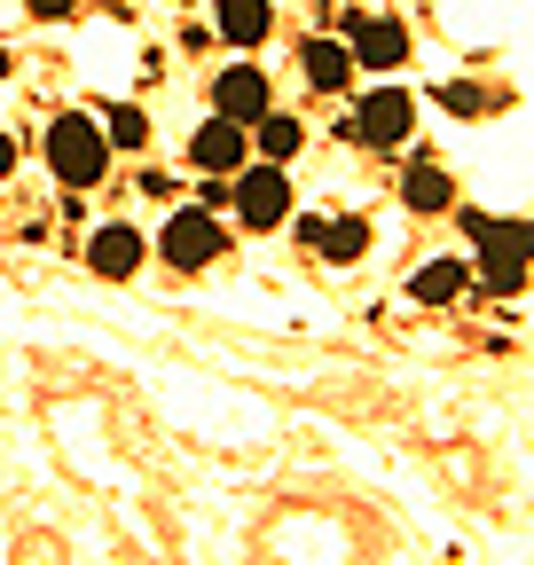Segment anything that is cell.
<instances>
[{"label": "cell", "instance_id": "obj_1", "mask_svg": "<svg viewBox=\"0 0 534 565\" xmlns=\"http://www.w3.org/2000/svg\"><path fill=\"white\" fill-rule=\"evenodd\" d=\"M47 173H55L63 189H95V181L110 173V134H103L87 110H63V118L47 126Z\"/></svg>", "mask_w": 534, "mask_h": 565}, {"label": "cell", "instance_id": "obj_2", "mask_svg": "<svg viewBox=\"0 0 534 565\" xmlns=\"http://www.w3.org/2000/svg\"><path fill=\"white\" fill-rule=\"evenodd\" d=\"M463 228H472V244H480V282L511 299L519 282H526V221H495V212H472Z\"/></svg>", "mask_w": 534, "mask_h": 565}, {"label": "cell", "instance_id": "obj_3", "mask_svg": "<svg viewBox=\"0 0 534 565\" xmlns=\"http://www.w3.org/2000/svg\"><path fill=\"white\" fill-rule=\"evenodd\" d=\"M346 134L362 141V150H400V141L417 134V95L409 87H370L346 118Z\"/></svg>", "mask_w": 534, "mask_h": 565}, {"label": "cell", "instance_id": "obj_4", "mask_svg": "<svg viewBox=\"0 0 534 565\" xmlns=\"http://www.w3.org/2000/svg\"><path fill=\"white\" fill-rule=\"evenodd\" d=\"M221 252H228V236H221V221H213L205 204H181L173 221L158 228V259H165V267H181V275H196V267H213Z\"/></svg>", "mask_w": 534, "mask_h": 565}, {"label": "cell", "instance_id": "obj_5", "mask_svg": "<svg viewBox=\"0 0 534 565\" xmlns=\"http://www.w3.org/2000/svg\"><path fill=\"white\" fill-rule=\"evenodd\" d=\"M228 196H236V221L244 228H259V236L284 228L291 221V166H244Z\"/></svg>", "mask_w": 534, "mask_h": 565}, {"label": "cell", "instance_id": "obj_6", "mask_svg": "<svg viewBox=\"0 0 534 565\" xmlns=\"http://www.w3.org/2000/svg\"><path fill=\"white\" fill-rule=\"evenodd\" d=\"M189 166L213 173V181L236 173V166H244V126H236V118H205V126H196V141H189Z\"/></svg>", "mask_w": 534, "mask_h": 565}, {"label": "cell", "instance_id": "obj_7", "mask_svg": "<svg viewBox=\"0 0 534 565\" xmlns=\"http://www.w3.org/2000/svg\"><path fill=\"white\" fill-rule=\"evenodd\" d=\"M142 259H150V244H142V236H134V228H118V221L87 236V267H95L103 282H126V275H134V267H142Z\"/></svg>", "mask_w": 534, "mask_h": 565}, {"label": "cell", "instance_id": "obj_8", "mask_svg": "<svg viewBox=\"0 0 534 565\" xmlns=\"http://www.w3.org/2000/svg\"><path fill=\"white\" fill-rule=\"evenodd\" d=\"M346 47H354V63H370V71H393V63H409V32H400L393 17H362V24L346 32Z\"/></svg>", "mask_w": 534, "mask_h": 565}, {"label": "cell", "instance_id": "obj_9", "mask_svg": "<svg viewBox=\"0 0 534 565\" xmlns=\"http://www.w3.org/2000/svg\"><path fill=\"white\" fill-rule=\"evenodd\" d=\"M299 71H307V87H322V95H346L362 63H354V47H346V40H307Z\"/></svg>", "mask_w": 534, "mask_h": 565}, {"label": "cell", "instance_id": "obj_10", "mask_svg": "<svg viewBox=\"0 0 534 565\" xmlns=\"http://www.w3.org/2000/svg\"><path fill=\"white\" fill-rule=\"evenodd\" d=\"M213 103H221V118H236V126H259V118H267V79H259L252 63H236V71H221Z\"/></svg>", "mask_w": 534, "mask_h": 565}, {"label": "cell", "instance_id": "obj_11", "mask_svg": "<svg viewBox=\"0 0 534 565\" xmlns=\"http://www.w3.org/2000/svg\"><path fill=\"white\" fill-rule=\"evenodd\" d=\"M213 24H221V40H228V47H259L267 32H276V9H267V0H221Z\"/></svg>", "mask_w": 534, "mask_h": 565}, {"label": "cell", "instance_id": "obj_12", "mask_svg": "<svg viewBox=\"0 0 534 565\" xmlns=\"http://www.w3.org/2000/svg\"><path fill=\"white\" fill-rule=\"evenodd\" d=\"M400 196H409V212H448L456 204V181H448V166L417 158L409 173H400Z\"/></svg>", "mask_w": 534, "mask_h": 565}, {"label": "cell", "instance_id": "obj_13", "mask_svg": "<svg viewBox=\"0 0 534 565\" xmlns=\"http://www.w3.org/2000/svg\"><path fill=\"white\" fill-rule=\"evenodd\" d=\"M463 282H472V267H463V259H425L417 282H409V299H417V307H448Z\"/></svg>", "mask_w": 534, "mask_h": 565}, {"label": "cell", "instance_id": "obj_14", "mask_svg": "<svg viewBox=\"0 0 534 565\" xmlns=\"http://www.w3.org/2000/svg\"><path fill=\"white\" fill-rule=\"evenodd\" d=\"M299 150H307V126L284 118V110H267V118H259V158H267V166H291Z\"/></svg>", "mask_w": 534, "mask_h": 565}, {"label": "cell", "instance_id": "obj_15", "mask_svg": "<svg viewBox=\"0 0 534 565\" xmlns=\"http://www.w3.org/2000/svg\"><path fill=\"white\" fill-rule=\"evenodd\" d=\"M314 252H322V259H362V252H370V221H322Z\"/></svg>", "mask_w": 534, "mask_h": 565}, {"label": "cell", "instance_id": "obj_16", "mask_svg": "<svg viewBox=\"0 0 534 565\" xmlns=\"http://www.w3.org/2000/svg\"><path fill=\"white\" fill-rule=\"evenodd\" d=\"M103 134H110V150H142V141H150V118L134 110V103H118V110L103 118Z\"/></svg>", "mask_w": 534, "mask_h": 565}, {"label": "cell", "instance_id": "obj_17", "mask_svg": "<svg viewBox=\"0 0 534 565\" xmlns=\"http://www.w3.org/2000/svg\"><path fill=\"white\" fill-rule=\"evenodd\" d=\"M448 110H456V118H480L488 95H480V87H448Z\"/></svg>", "mask_w": 534, "mask_h": 565}, {"label": "cell", "instance_id": "obj_18", "mask_svg": "<svg viewBox=\"0 0 534 565\" xmlns=\"http://www.w3.org/2000/svg\"><path fill=\"white\" fill-rule=\"evenodd\" d=\"M72 9H79V0H32V17H47V24H55V17H72Z\"/></svg>", "mask_w": 534, "mask_h": 565}, {"label": "cell", "instance_id": "obj_19", "mask_svg": "<svg viewBox=\"0 0 534 565\" xmlns=\"http://www.w3.org/2000/svg\"><path fill=\"white\" fill-rule=\"evenodd\" d=\"M9 173H17V141H9V134H0V181H9Z\"/></svg>", "mask_w": 534, "mask_h": 565}, {"label": "cell", "instance_id": "obj_20", "mask_svg": "<svg viewBox=\"0 0 534 565\" xmlns=\"http://www.w3.org/2000/svg\"><path fill=\"white\" fill-rule=\"evenodd\" d=\"M526 259H534V221H526Z\"/></svg>", "mask_w": 534, "mask_h": 565}, {"label": "cell", "instance_id": "obj_21", "mask_svg": "<svg viewBox=\"0 0 534 565\" xmlns=\"http://www.w3.org/2000/svg\"><path fill=\"white\" fill-rule=\"evenodd\" d=\"M181 9H189V0H181Z\"/></svg>", "mask_w": 534, "mask_h": 565}]
</instances>
